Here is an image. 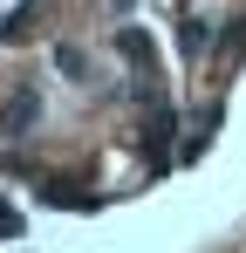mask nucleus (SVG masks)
<instances>
[{"label":"nucleus","mask_w":246,"mask_h":253,"mask_svg":"<svg viewBox=\"0 0 246 253\" xmlns=\"http://www.w3.org/2000/svg\"><path fill=\"white\" fill-rule=\"evenodd\" d=\"M171 137H178V117L151 96V117H144V151H151V165H158V171L171 165Z\"/></svg>","instance_id":"1"},{"label":"nucleus","mask_w":246,"mask_h":253,"mask_svg":"<svg viewBox=\"0 0 246 253\" xmlns=\"http://www.w3.org/2000/svg\"><path fill=\"white\" fill-rule=\"evenodd\" d=\"M41 199H48V206H96V199H89L82 185H69V178H48V185H41Z\"/></svg>","instance_id":"2"},{"label":"nucleus","mask_w":246,"mask_h":253,"mask_svg":"<svg viewBox=\"0 0 246 253\" xmlns=\"http://www.w3.org/2000/svg\"><path fill=\"white\" fill-rule=\"evenodd\" d=\"M117 48L137 62V69H144V76H151V62H158V55H151V42H144V28H123V35H117Z\"/></svg>","instance_id":"3"},{"label":"nucleus","mask_w":246,"mask_h":253,"mask_svg":"<svg viewBox=\"0 0 246 253\" xmlns=\"http://www.w3.org/2000/svg\"><path fill=\"white\" fill-rule=\"evenodd\" d=\"M35 110H41V103L28 96V89H21V96H14V103L0 110V124H7V130H28V124H35Z\"/></svg>","instance_id":"4"},{"label":"nucleus","mask_w":246,"mask_h":253,"mask_svg":"<svg viewBox=\"0 0 246 253\" xmlns=\"http://www.w3.org/2000/svg\"><path fill=\"white\" fill-rule=\"evenodd\" d=\"M219 117H226V110H219V103H212V110H199V124H192V144H185V151H192V158H199L205 144H212V130H219Z\"/></svg>","instance_id":"5"},{"label":"nucleus","mask_w":246,"mask_h":253,"mask_svg":"<svg viewBox=\"0 0 246 253\" xmlns=\"http://www.w3.org/2000/svg\"><path fill=\"white\" fill-rule=\"evenodd\" d=\"M28 28H35V7H14V14H7V21H0V35H7V42H21V35H28Z\"/></svg>","instance_id":"6"},{"label":"nucleus","mask_w":246,"mask_h":253,"mask_svg":"<svg viewBox=\"0 0 246 253\" xmlns=\"http://www.w3.org/2000/svg\"><path fill=\"white\" fill-rule=\"evenodd\" d=\"M0 233H21V219H14V206H0Z\"/></svg>","instance_id":"7"}]
</instances>
